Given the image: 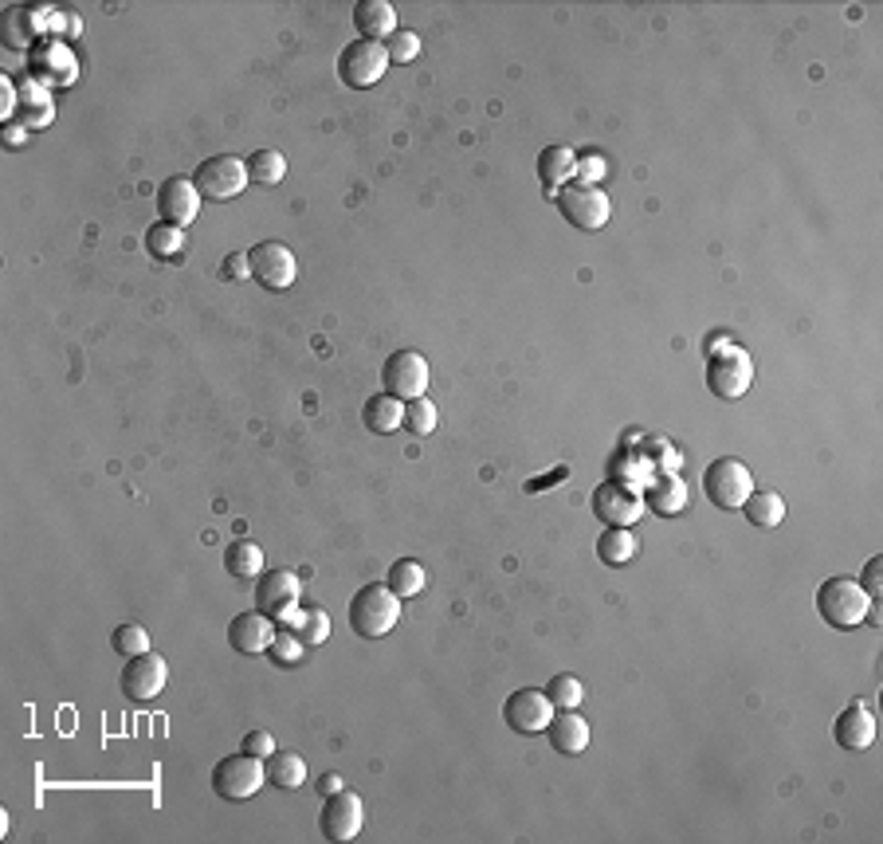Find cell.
<instances>
[{
  "label": "cell",
  "mask_w": 883,
  "mask_h": 844,
  "mask_svg": "<svg viewBox=\"0 0 883 844\" xmlns=\"http://www.w3.org/2000/svg\"><path fill=\"white\" fill-rule=\"evenodd\" d=\"M401 620V597L386 582H369L349 597V625L362 640H381Z\"/></svg>",
  "instance_id": "cell-1"
},
{
  "label": "cell",
  "mask_w": 883,
  "mask_h": 844,
  "mask_svg": "<svg viewBox=\"0 0 883 844\" xmlns=\"http://www.w3.org/2000/svg\"><path fill=\"white\" fill-rule=\"evenodd\" d=\"M875 601L868 597L864 590H860V582L856 578H828V582H821L817 590V613L825 625H833V629L848 632L856 629V625H864L868 613H872Z\"/></svg>",
  "instance_id": "cell-2"
},
{
  "label": "cell",
  "mask_w": 883,
  "mask_h": 844,
  "mask_svg": "<svg viewBox=\"0 0 883 844\" xmlns=\"http://www.w3.org/2000/svg\"><path fill=\"white\" fill-rule=\"evenodd\" d=\"M267 782V766L264 759L255 754H228V759L217 762L213 769V794L225 801H252Z\"/></svg>",
  "instance_id": "cell-3"
},
{
  "label": "cell",
  "mask_w": 883,
  "mask_h": 844,
  "mask_svg": "<svg viewBox=\"0 0 883 844\" xmlns=\"http://www.w3.org/2000/svg\"><path fill=\"white\" fill-rule=\"evenodd\" d=\"M750 385H754V362L743 346H726L707 357V389L719 401H738L743 394H750Z\"/></svg>",
  "instance_id": "cell-4"
},
{
  "label": "cell",
  "mask_w": 883,
  "mask_h": 844,
  "mask_svg": "<svg viewBox=\"0 0 883 844\" xmlns=\"http://www.w3.org/2000/svg\"><path fill=\"white\" fill-rule=\"evenodd\" d=\"M703 491L719 511H738L746 503V495L754 491V476L743 460L734 456H719V460L707 464L703 471Z\"/></svg>",
  "instance_id": "cell-5"
},
{
  "label": "cell",
  "mask_w": 883,
  "mask_h": 844,
  "mask_svg": "<svg viewBox=\"0 0 883 844\" xmlns=\"http://www.w3.org/2000/svg\"><path fill=\"white\" fill-rule=\"evenodd\" d=\"M389 71V52L386 44H374V39H349L342 47L339 56V79L346 87H357V91H366V87L381 83Z\"/></svg>",
  "instance_id": "cell-6"
},
{
  "label": "cell",
  "mask_w": 883,
  "mask_h": 844,
  "mask_svg": "<svg viewBox=\"0 0 883 844\" xmlns=\"http://www.w3.org/2000/svg\"><path fill=\"white\" fill-rule=\"evenodd\" d=\"M554 201H558V213L574 228H582V232H601L612 216L609 197H605L597 185H574V181H570Z\"/></svg>",
  "instance_id": "cell-7"
},
{
  "label": "cell",
  "mask_w": 883,
  "mask_h": 844,
  "mask_svg": "<svg viewBox=\"0 0 883 844\" xmlns=\"http://www.w3.org/2000/svg\"><path fill=\"white\" fill-rule=\"evenodd\" d=\"M248 161L232 158V153H217V158H205L193 173V185L200 189V197L208 201H228L240 197L248 189Z\"/></svg>",
  "instance_id": "cell-8"
},
{
  "label": "cell",
  "mask_w": 883,
  "mask_h": 844,
  "mask_svg": "<svg viewBox=\"0 0 883 844\" xmlns=\"http://www.w3.org/2000/svg\"><path fill=\"white\" fill-rule=\"evenodd\" d=\"M428 362L416 350H397V354L386 357L381 366V389L397 401H416V397L428 394Z\"/></svg>",
  "instance_id": "cell-9"
},
{
  "label": "cell",
  "mask_w": 883,
  "mask_h": 844,
  "mask_svg": "<svg viewBox=\"0 0 883 844\" xmlns=\"http://www.w3.org/2000/svg\"><path fill=\"white\" fill-rule=\"evenodd\" d=\"M28 76L36 79L39 87H71L79 79V64L71 44L64 39H39L28 52Z\"/></svg>",
  "instance_id": "cell-10"
},
{
  "label": "cell",
  "mask_w": 883,
  "mask_h": 844,
  "mask_svg": "<svg viewBox=\"0 0 883 844\" xmlns=\"http://www.w3.org/2000/svg\"><path fill=\"white\" fill-rule=\"evenodd\" d=\"M248 263H252V280H260L267 292H287L299 275V260L287 244L279 240H260V244L248 252Z\"/></svg>",
  "instance_id": "cell-11"
},
{
  "label": "cell",
  "mask_w": 883,
  "mask_h": 844,
  "mask_svg": "<svg viewBox=\"0 0 883 844\" xmlns=\"http://www.w3.org/2000/svg\"><path fill=\"white\" fill-rule=\"evenodd\" d=\"M366 825V806L357 798L354 789H339V794H330L322 798L319 809V833L326 841H354Z\"/></svg>",
  "instance_id": "cell-12"
},
{
  "label": "cell",
  "mask_w": 883,
  "mask_h": 844,
  "mask_svg": "<svg viewBox=\"0 0 883 844\" xmlns=\"http://www.w3.org/2000/svg\"><path fill=\"white\" fill-rule=\"evenodd\" d=\"M593 515L601 518L605 526H637L640 515H644V499L629 483L605 479V483L593 488Z\"/></svg>",
  "instance_id": "cell-13"
},
{
  "label": "cell",
  "mask_w": 883,
  "mask_h": 844,
  "mask_svg": "<svg viewBox=\"0 0 883 844\" xmlns=\"http://www.w3.org/2000/svg\"><path fill=\"white\" fill-rule=\"evenodd\" d=\"M550 719H554V704H550L546 692H538V687H518V692L507 695V704H503V722H507L515 734L546 731Z\"/></svg>",
  "instance_id": "cell-14"
},
{
  "label": "cell",
  "mask_w": 883,
  "mask_h": 844,
  "mask_svg": "<svg viewBox=\"0 0 883 844\" xmlns=\"http://www.w3.org/2000/svg\"><path fill=\"white\" fill-rule=\"evenodd\" d=\"M170 680V664L158 657V652H141V657H130L123 668V695L134 699V704H150L158 699L161 687Z\"/></svg>",
  "instance_id": "cell-15"
},
{
  "label": "cell",
  "mask_w": 883,
  "mask_h": 844,
  "mask_svg": "<svg viewBox=\"0 0 883 844\" xmlns=\"http://www.w3.org/2000/svg\"><path fill=\"white\" fill-rule=\"evenodd\" d=\"M51 16H56V9L12 4V9L4 12V47H12V52H32L39 39H47L44 32H51Z\"/></svg>",
  "instance_id": "cell-16"
},
{
  "label": "cell",
  "mask_w": 883,
  "mask_h": 844,
  "mask_svg": "<svg viewBox=\"0 0 883 844\" xmlns=\"http://www.w3.org/2000/svg\"><path fill=\"white\" fill-rule=\"evenodd\" d=\"M302 582L291 570H267L255 578V609L267 613L272 620H279L287 609L299 605Z\"/></svg>",
  "instance_id": "cell-17"
},
{
  "label": "cell",
  "mask_w": 883,
  "mask_h": 844,
  "mask_svg": "<svg viewBox=\"0 0 883 844\" xmlns=\"http://www.w3.org/2000/svg\"><path fill=\"white\" fill-rule=\"evenodd\" d=\"M158 213H161V220H165V225H177V228L193 225V220H197V213H200V189L193 185L188 178L161 181Z\"/></svg>",
  "instance_id": "cell-18"
},
{
  "label": "cell",
  "mask_w": 883,
  "mask_h": 844,
  "mask_svg": "<svg viewBox=\"0 0 883 844\" xmlns=\"http://www.w3.org/2000/svg\"><path fill=\"white\" fill-rule=\"evenodd\" d=\"M272 640H275V625H272V617L260 609L240 613V617H232V625H228V645H232L236 652H244V657L267 652Z\"/></svg>",
  "instance_id": "cell-19"
},
{
  "label": "cell",
  "mask_w": 883,
  "mask_h": 844,
  "mask_svg": "<svg viewBox=\"0 0 883 844\" xmlns=\"http://www.w3.org/2000/svg\"><path fill=\"white\" fill-rule=\"evenodd\" d=\"M833 739H837V746H845V751H868L875 742V715L868 711V704L852 699V704L837 715V722H833Z\"/></svg>",
  "instance_id": "cell-20"
},
{
  "label": "cell",
  "mask_w": 883,
  "mask_h": 844,
  "mask_svg": "<svg viewBox=\"0 0 883 844\" xmlns=\"http://www.w3.org/2000/svg\"><path fill=\"white\" fill-rule=\"evenodd\" d=\"M354 28H357V39H374V44H381V39H389L397 32V9L389 4V0H357Z\"/></svg>",
  "instance_id": "cell-21"
},
{
  "label": "cell",
  "mask_w": 883,
  "mask_h": 844,
  "mask_svg": "<svg viewBox=\"0 0 883 844\" xmlns=\"http://www.w3.org/2000/svg\"><path fill=\"white\" fill-rule=\"evenodd\" d=\"M546 734H550V746L558 754H565V759H574V754H582L589 746V722L577 711H554Z\"/></svg>",
  "instance_id": "cell-22"
},
{
  "label": "cell",
  "mask_w": 883,
  "mask_h": 844,
  "mask_svg": "<svg viewBox=\"0 0 883 844\" xmlns=\"http://www.w3.org/2000/svg\"><path fill=\"white\" fill-rule=\"evenodd\" d=\"M574 169H577V153L570 146H546L538 153V178L546 185V197H558L562 185L574 181Z\"/></svg>",
  "instance_id": "cell-23"
},
{
  "label": "cell",
  "mask_w": 883,
  "mask_h": 844,
  "mask_svg": "<svg viewBox=\"0 0 883 844\" xmlns=\"http://www.w3.org/2000/svg\"><path fill=\"white\" fill-rule=\"evenodd\" d=\"M644 506H649L652 515H679L687 506V488L684 479L676 476V471H664V476H652V483L644 488Z\"/></svg>",
  "instance_id": "cell-24"
},
{
  "label": "cell",
  "mask_w": 883,
  "mask_h": 844,
  "mask_svg": "<svg viewBox=\"0 0 883 844\" xmlns=\"http://www.w3.org/2000/svg\"><path fill=\"white\" fill-rule=\"evenodd\" d=\"M16 114L20 123L28 126V130H44V126H51V118H56V106H51V99H47V87H39L36 79H24V83H16Z\"/></svg>",
  "instance_id": "cell-25"
},
{
  "label": "cell",
  "mask_w": 883,
  "mask_h": 844,
  "mask_svg": "<svg viewBox=\"0 0 883 844\" xmlns=\"http://www.w3.org/2000/svg\"><path fill=\"white\" fill-rule=\"evenodd\" d=\"M746 515V523L750 526H761V531H770V526H778L781 518H785V499L778 495L773 488H754L750 495H746V503L738 506Z\"/></svg>",
  "instance_id": "cell-26"
},
{
  "label": "cell",
  "mask_w": 883,
  "mask_h": 844,
  "mask_svg": "<svg viewBox=\"0 0 883 844\" xmlns=\"http://www.w3.org/2000/svg\"><path fill=\"white\" fill-rule=\"evenodd\" d=\"M362 421L377 436H389V432L404 429V401H397L389 394H374L366 401V409H362Z\"/></svg>",
  "instance_id": "cell-27"
},
{
  "label": "cell",
  "mask_w": 883,
  "mask_h": 844,
  "mask_svg": "<svg viewBox=\"0 0 883 844\" xmlns=\"http://www.w3.org/2000/svg\"><path fill=\"white\" fill-rule=\"evenodd\" d=\"M225 570L232 573L236 582H255L264 573V550L248 538H236L232 546H225Z\"/></svg>",
  "instance_id": "cell-28"
},
{
  "label": "cell",
  "mask_w": 883,
  "mask_h": 844,
  "mask_svg": "<svg viewBox=\"0 0 883 844\" xmlns=\"http://www.w3.org/2000/svg\"><path fill=\"white\" fill-rule=\"evenodd\" d=\"M640 554V543L632 535V526H609L601 538H597V558L605 566H629Z\"/></svg>",
  "instance_id": "cell-29"
},
{
  "label": "cell",
  "mask_w": 883,
  "mask_h": 844,
  "mask_svg": "<svg viewBox=\"0 0 883 844\" xmlns=\"http://www.w3.org/2000/svg\"><path fill=\"white\" fill-rule=\"evenodd\" d=\"M264 766H267V782H272L275 789L307 786V762L295 751H275L272 759H264Z\"/></svg>",
  "instance_id": "cell-30"
},
{
  "label": "cell",
  "mask_w": 883,
  "mask_h": 844,
  "mask_svg": "<svg viewBox=\"0 0 883 844\" xmlns=\"http://www.w3.org/2000/svg\"><path fill=\"white\" fill-rule=\"evenodd\" d=\"M386 585L404 601V597H416V593L428 585V578H424V566L421 562H413V558H397V562L389 566Z\"/></svg>",
  "instance_id": "cell-31"
},
{
  "label": "cell",
  "mask_w": 883,
  "mask_h": 844,
  "mask_svg": "<svg viewBox=\"0 0 883 844\" xmlns=\"http://www.w3.org/2000/svg\"><path fill=\"white\" fill-rule=\"evenodd\" d=\"M146 248H150L153 260L170 263L181 255V248H185V228L177 225H165V220H158V225L146 232Z\"/></svg>",
  "instance_id": "cell-32"
},
{
  "label": "cell",
  "mask_w": 883,
  "mask_h": 844,
  "mask_svg": "<svg viewBox=\"0 0 883 844\" xmlns=\"http://www.w3.org/2000/svg\"><path fill=\"white\" fill-rule=\"evenodd\" d=\"M546 692V699L554 704V711H577L582 707V699H585V687H582V680H577L574 672H558L550 684L542 687Z\"/></svg>",
  "instance_id": "cell-33"
},
{
  "label": "cell",
  "mask_w": 883,
  "mask_h": 844,
  "mask_svg": "<svg viewBox=\"0 0 883 844\" xmlns=\"http://www.w3.org/2000/svg\"><path fill=\"white\" fill-rule=\"evenodd\" d=\"M248 178H252L255 185H279V181L287 178V158H283L279 150H255L252 158H248Z\"/></svg>",
  "instance_id": "cell-34"
},
{
  "label": "cell",
  "mask_w": 883,
  "mask_h": 844,
  "mask_svg": "<svg viewBox=\"0 0 883 844\" xmlns=\"http://www.w3.org/2000/svg\"><path fill=\"white\" fill-rule=\"evenodd\" d=\"M295 637L302 640L307 648H319L330 640V613L326 609H307L299 613V620H295Z\"/></svg>",
  "instance_id": "cell-35"
},
{
  "label": "cell",
  "mask_w": 883,
  "mask_h": 844,
  "mask_svg": "<svg viewBox=\"0 0 883 844\" xmlns=\"http://www.w3.org/2000/svg\"><path fill=\"white\" fill-rule=\"evenodd\" d=\"M436 421H440V413H436V404L428 401V397L404 401V429L413 432V436H433Z\"/></svg>",
  "instance_id": "cell-36"
},
{
  "label": "cell",
  "mask_w": 883,
  "mask_h": 844,
  "mask_svg": "<svg viewBox=\"0 0 883 844\" xmlns=\"http://www.w3.org/2000/svg\"><path fill=\"white\" fill-rule=\"evenodd\" d=\"M310 648L302 645L299 637H295L291 629H283V632H275V640H272V648H267V657L275 660L279 668H295V664H302V657H307Z\"/></svg>",
  "instance_id": "cell-37"
},
{
  "label": "cell",
  "mask_w": 883,
  "mask_h": 844,
  "mask_svg": "<svg viewBox=\"0 0 883 844\" xmlns=\"http://www.w3.org/2000/svg\"><path fill=\"white\" fill-rule=\"evenodd\" d=\"M111 645H114V652H123L126 660L130 657H141V652H150V632L141 629V625H118L114 629V637H111Z\"/></svg>",
  "instance_id": "cell-38"
},
{
  "label": "cell",
  "mask_w": 883,
  "mask_h": 844,
  "mask_svg": "<svg viewBox=\"0 0 883 844\" xmlns=\"http://www.w3.org/2000/svg\"><path fill=\"white\" fill-rule=\"evenodd\" d=\"M386 52H389V64H413L421 56V36L409 28H397L393 36L386 39Z\"/></svg>",
  "instance_id": "cell-39"
},
{
  "label": "cell",
  "mask_w": 883,
  "mask_h": 844,
  "mask_svg": "<svg viewBox=\"0 0 883 844\" xmlns=\"http://www.w3.org/2000/svg\"><path fill=\"white\" fill-rule=\"evenodd\" d=\"M601 178H605V161L597 158V153H589V158H577L574 185H597Z\"/></svg>",
  "instance_id": "cell-40"
},
{
  "label": "cell",
  "mask_w": 883,
  "mask_h": 844,
  "mask_svg": "<svg viewBox=\"0 0 883 844\" xmlns=\"http://www.w3.org/2000/svg\"><path fill=\"white\" fill-rule=\"evenodd\" d=\"M51 32H59L64 44H76L79 32H83V20H79V12H56L51 16Z\"/></svg>",
  "instance_id": "cell-41"
},
{
  "label": "cell",
  "mask_w": 883,
  "mask_h": 844,
  "mask_svg": "<svg viewBox=\"0 0 883 844\" xmlns=\"http://www.w3.org/2000/svg\"><path fill=\"white\" fill-rule=\"evenodd\" d=\"M880 570H883V558H872V562L864 566V573H860V578H856V582H860V590H864L872 601H880V593H883Z\"/></svg>",
  "instance_id": "cell-42"
},
{
  "label": "cell",
  "mask_w": 883,
  "mask_h": 844,
  "mask_svg": "<svg viewBox=\"0 0 883 844\" xmlns=\"http://www.w3.org/2000/svg\"><path fill=\"white\" fill-rule=\"evenodd\" d=\"M220 275L225 280H252V263H248V252H232L225 263H220Z\"/></svg>",
  "instance_id": "cell-43"
},
{
  "label": "cell",
  "mask_w": 883,
  "mask_h": 844,
  "mask_svg": "<svg viewBox=\"0 0 883 844\" xmlns=\"http://www.w3.org/2000/svg\"><path fill=\"white\" fill-rule=\"evenodd\" d=\"M244 751L248 754H255V759H272L275 751H279V746H275V739L267 731H252L244 739Z\"/></svg>",
  "instance_id": "cell-44"
},
{
  "label": "cell",
  "mask_w": 883,
  "mask_h": 844,
  "mask_svg": "<svg viewBox=\"0 0 883 844\" xmlns=\"http://www.w3.org/2000/svg\"><path fill=\"white\" fill-rule=\"evenodd\" d=\"M16 83L9 76L0 79V114H4V123H12V114H16Z\"/></svg>",
  "instance_id": "cell-45"
},
{
  "label": "cell",
  "mask_w": 883,
  "mask_h": 844,
  "mask_svg": "<svg viewBox=\"0 0 883 844\" xmlns=\"http://www.w3.org/2000/svg\"><path fill=\"white\" fill-rule=\"evenodd\" d=\"M24 141H28V126H24V123H4V146H9V150H20Z\"/></svg>",
  "instance_id": "cell-46"
},
{
  "label": "cell",
  "mask_w": 883,
  "mask_h": 844,
  "mask_svg": "<svg viewBox=\"0 0 883 844\" xmlns=\"http://www.w3.org/2000/svg\"><path fill=\"white\" fill-rule=\"evenodd\" d=\"M726 346H734V342H731V334H726V330H714V334L707 338V357H711V354H719V350H726Z\"/></svg>",
  "instance_id": "cell-47"
},
{
  "label": "cell",
  "mask_w": 883,
  "mask_h": 844,
  "mask_svg": "<svg viewBox=\"0 0 883 844\" xmlns=\"http://www.w3.org/2000/svg\"><path fill=\"white\" fill-rule=\"evenodd\" d=\"M339 789H346V786H342L339 774H322V778H319V794H322V798H330V794H339Z\"/></svg>",
  "instance_id": "cell-48"
}]
</instances>
